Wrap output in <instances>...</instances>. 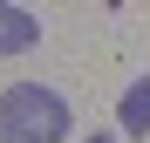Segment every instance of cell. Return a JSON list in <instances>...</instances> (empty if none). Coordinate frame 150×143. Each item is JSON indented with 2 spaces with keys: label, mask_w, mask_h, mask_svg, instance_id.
I'll return each mask as SVG.
<instances>
[{
  "label": "cell",
  "mask_w": 150,
  "mask_h": 143,
  "mask_svg": "<svg viewBox=\"0 0 150 143\" xmlns=\"http://www.w3.org/2000/svg\"><path fill=\"white\" fill-rule=\"evenodd\" d=\"M75 130V116L55 89H41V82H14L7 95H0V136L7 143H62Z\"/></svg>",
  "instance_id": "cell-1"
},
{
  "label": "cell",
  "mask_w": 150,
  "mask_h": 143,
  "mask_svg": "<svg viewBox=\"0 0 150 143\" xmlns=\"http://www.w3.org/2000/svg\"><path fill=\"white\" fill-rule=\"evenodd\" d=\"M89 143H116V136H89Z\"/></svg>",
  "instance_id": "cell-4"
},
{
  "label": "cell",
  "mask_w": 150,
  "mask_h": 143,
  "mask_svg": "<svg viewBox=\"0 0 150 143\" xmlns=\"http://www.w3.org/2000/svg\"><path fill=\"white\" fill-rule=\"evenodd\" d=\"M34 41H41V20L14 0H0V55H28Z\"/></svg>",
  "instance_id": "cell-2"
},
{
  "label": "cell",
  "mask_w": 150,
  "mask_h": 143,
  "mask_svg": "<svg viewBox=\"0 0 150 143\" xmlns=\"http://www.w3.org/2000/svg\"><path fill=\"white\" fill-rule=\"evenodd\" d=\"M116 123H123V130H137V136H150V75H137L130 89H123V102H116Z\"/></svg>",
  "instance_id": "cell-3"
}]
</instances>
